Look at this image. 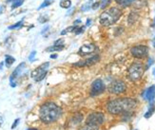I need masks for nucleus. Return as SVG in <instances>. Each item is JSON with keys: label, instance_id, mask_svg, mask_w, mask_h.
Segmentation results:
<instances>
[{"label": "nucleus", "instance_id": "1", "mask_svg": "<svg viewBox=\"0 0 155 130\" xmlns=\"http://www.w3.org/2000/svg\"><path fill=\"white\" fill-rule=\"evenodd\" d=\"M62 115V109L52 102L44 104L39 110V117L45 124H51L57 121Z\"/></svg>", "mask_w": 155, "mask_h": 130}, {"label": "nucleus", "instance_id": "2", "mask_svg": "<svg viewBox=\"0 0 155 130\" xmlns=\"http://www.w3.org/2000/svg\"><path fill=\"white\" fill-rule=\"evenodd\" d=\"M137 102L130 98H119L110 101L107 106V111L111 114H120L122 112L130 111L135 108Z\"/></svg>", "mask_w": 155, "mask_h": 130}, {"label": "nucleus", "instance_id": "3", "mask_svg": "<svg viewBox=\"0 0 155 130\" xmlns=\"http://www.w3.org/2000/svg\"><path fill=\"white\" fill-rule=\"evenodd\" d=\"M122 15V11H121L119 8H116V7H112V8L105 11L104 12H102V15H100V23L103 26H111L114 23H116L119 18Z\"/></svg>", "mask_w": 155, "mask_h": 130}, {"label": "nucleus", "instance_id": "4", "mask_svg": "<svg viewBox=\"0 0 155 130\" xmlns=\"http://www.w3.org/2000/svg\"><path fill=\"white\" fill-rule=\"evenodd\" d=\"M144 66L141 63H133L129 68V78L132 82L140 80L144 74Z\"/></svg>", "mask_w": 155, "mask_h": 130}, {"label": "nucleus", "instance_id": "5", "mask_svg": "<svg viewBox=\"0 0 155 130\" xmlns=\"http://www.w3.org/2000/svg\"><path fill=\"white\" fill-rule=\"evenodd\" d=\"M49 67H50V63H44L43 65L39 66L37 68H35V70L31 71V78L35 82L42 81L47 75V72H48V70H49Z\"/></svg>", "mask_w": 155, "mask_h": 130}, {"label": "nucleus", "instance_id": "6", "mask_svg": "<svg viewBox=\"0 0 155 130\" xmlns=\"http://www.w3.org/2000/svg\"><path fill=\"white\" fill-rule=\"evenodd\" d=\"M104 115L100 112L91 113L89 115V117L87 118V125H92V126H98L102 125L104 122Z\"/></svg>", "mask_w": 155, "mask_h": 130}, {"label": "nucleus", "instance_id": "7", "mask_svg": "<svg viewBox=\"0 0 155 130\" xmlns=\"http://www.w3.org/2000/svg\"><path fill=\"white\" fill-rule=\"evenodd\" d=\"M130 52L133 57L138 58V59H142L147 55V53H149V47L144 45L135 46L130 50Z\"/></svg>", "mask_w": 155, "mask_h": 130}, {"label": "nucleus", "instance_id": "8", "mask_svg": "<svg viewBox=\"0 0 155 130\" xmlns=\"http://www.w3.org/2000/svg\"><path fill=\"white\" fill-rule=\"evenodd\" d=\"M126 85L123 81H114L109 86V91L112 94H121L126 91Z\"/></svg>", "mask_w": 155, "mask_h": 130}, {"label": "nucleus", "instance_id": "9", "mask_svg": "<svg viewBox=\"0 0 155 130\" xmlns=\"http://www.w3.org/2000/svg\"><path fill=\"white\" fill-rule=\"evenodd\" d=\"M26 67V64L25 63H21L20 65L17 66V67L15 68L13 72L12 73L11 77H10V84H11V86L12 87H15L16 86V79L17 77H19L20 75H21L22 71L25 70Z\"/></svg>", "mask_w": 155, "mask_h": 130}, {"label": "nucleus", "instance_id": "10", "mask_svg": "<svg viewBox=\"0 0 155 130\" xmlns=\"http://www.w3.org/2000/svg\"><path fill=\"white\" fill-rule=\"evenodd\" d=\"M104 91H105V85L103 83V81L100 79L94 81L92 83L91 90V96H97V95L103 93Z\"/></svg>", "mask_w": 155, "mask_h": 130}, {"label": "nucleus", "instance_id": "11", "mask_svg": "<svg viewBox=\"0 0 155 130\" xmlns=\"http://www.w3.org/2000/svg\"><path fill=\"white\" fill-rule=\"evenodd\" d=\"M100 60V57L98 55H95V56H92L89 59L87 60H84V61H80L78 63H75L73 64L74 67H91L94 64H96L98 61Z\"/></svg>", "mask_w": 155, "mask_h": 130}, {"label": "nucleus", "instance_id": "12", "mask_svg": "<svg viewBox=\"0 0 155 130\" xmlns=\"http://www.w3.org/2000/svg\"><path fill=\"white\" fill-rule=\"evenodd\" d=\"M96 50V47L92 45V44H89V45H84L80 47V50L78 51L79 55L81 56H85V55H87V54H91L92 52H94Z\"/></svg>", "mask_w": 155, "mask_h": 130}, {"label": "nucleus", "instance_id": "13", "mask_svg": "<svg viewBox=\"0 0 155 130\" xmlns=\"http://www.w3.org/2000/svg\"><path fill=\"white\" fill-rule=\"evenodd\" d=\"M144 98L149 102H152L155 98V86H151L149 87L144 93Z\"/></svg>", "mask_w": 155, "mask_h": 130}, {"label": "nucleus", "instance_id": "14", "mask_svg": "<svg viewBox=\"0 0 155 130\" xmlns=\"http://www.w3.org/2000/svg\"><path fill=\"white\" fill-rule=\"evenodd\" d=\"M134 1H135V0H115V2L118 5H120L121 7H125V8L130 6L132 3H134Z\"/></svg>", "mask_w": 155, "mask_h": 130}, {"label": "nucleus", "instance_id": "15", "mask_svg": "<svg viewBox=\"0 0 155 130\" xmlns=\"http://www.w3.org/2000/svg\"><path fill=\"white\" fill-rule=\"evenodd\" d=\"M64 50V45L63 44L62 45H56V44H54L52 47H48V49H47L46 50L52 52V51H60V50Z\"/></svg>", "mask_w": 155, "mask_h": 130}, {"label": "nucleus", "instance_id": "16", "mask_svg": "<svg viewBox=\"0 0 155 130\" xmlns=\"http://www.w3.org/2000/svg\"><path fill=\"white\" fill-rule=\"evenodd\" d=\"M59 5L62 9H70L71 6V0H61Z\"/></svg>", "mask_w": 155, "mask_h": 130}, {"label": "nucleus", "instance_id": "17", "mask_svg": "<svg viewBox=\"0 0 155 130\" xmlns=\"http://www.w3.org/2000/svg\"><path fill=\"white\" fill-rule=\"evenodd\" d=\"M15 62V59L13 58L12 56L6 55V58H5V64H6L7 67H10Z\"/></svg>", "mask_w": 155, "mask_h": 130}, {"label": "nucleus", "instance_id": "18", "mask_svg": "<svg viewBox=\"0 0 155 130\" xmlns=\"http://www.w3.org/2000/svg\"><path fill=\"white\" fill-rule=\"evenodd\" d=\"M92 0H90L89 2H87L86 4H84L82 7H81V11H89L91 8V4H92Z\"/></svg>", "mask_w": 155, "mask_h": 130}, {"label": "nucleus", "instance_id": "19", "mask_svg": "<svg viewBox=\"0 0 155 130\" xmlns=\"http://www.w3.org/2000/svg\"><path fill=\"white\" fill-rule=\"evenodd\" d=\"M53 3V0H44L43 1V3L39 6V8H38V11L39 10H41V9H44V8H46V7H49L51 4H52Z\"/></svg>", "mask_w": 155, "mask_h": 130}, {"label": "nucleus", "instance_id": "20", "mask_svg": "<svg viewBox=\"0 0 155 130\" xmlns=\"http://www.w3.org/2000/svg\"><path fill=\"white\" fill-rule=\"evenodd\" d=\"M137 13L135 12H131L130 15H129V23L130 24H133L134 22L136 21V19H137Z\"/></svg>", "mask_w": 155, "mask_h": 130}, {"label": "nucleus", "instance_id": "21", "mask_svg": "<svg viewBox=\"0 0 155 130\" xmlns=\"http://www.w3.org/2000/svg\"><path fill=\"white\" fill-rule=\"evenodd\" d=\"M23 3H24V0H16V1H15L12 4V10H15V9L18 8V7H20Z\"/></svg>", "mask_w": 155, "mask_h": 130}, {"label": "nucleus", "instance_id": "22", "mask_svg": "<svg viewBox=\"0 0 155 130\" xmlns=\"http://www.w3.org/2000/svg\"><path fill=\"white\" fill-rule=\"evenodd\" d=\"M22 26H23V22H22V21H19V22L15 23V25L9 26V30H15V29H19V28H21Z\"/></svg>", "mask_w": 155, "mask_h": 130}, {"label": "nucleus", "instance_id": "23", "mask_svg": "<svg viewBox=\"0 0 155 130\" xmlns=\"http://www.w3.org/2000/svg\"><path fill=\"white\" fill-rule=\"evenodd\" d=\"M153 111H154V106H153V104L150 106V109L147 110V112L145 114V118H147V119H149L150 116L152 115V113H153Z\"/></svg>", "mask_w": 155, "mask_h": 130}, {"label": "nucleus", "instance_id": "24", "mask_svg": "<svg viewBox=\"0 0 155 130\" xmlns=\"http://www.w3.org/2000/svg\"><path fill=\"white\" fill-rule=\"evenodd\" d=\"M110 2H111V0H102V3H101V8L105 9Z\"/></svg>", "mask_w": 155, "mask_h": 130}, {"label": "nucleus", "instance_id": "25", "mask_svg": "<svg viewBox=\"0 0 155 130\" xmlns=\"http://www.w3.org/2000/svg\"><path fill=\"white\" fill-rule=\"evenodd\" d=\"M82 130H98L97 126H92V125H87V127L83 128Z\"/></svg>", "mask_w": 155, "mask_h": 130}, {"label": "nucleus", "instance_id": "26", "mask_svg": "<svg viewBox=\"0 0 155 130\" xmlns=\"http://www.w3.org/2000/svg\"><path fill=\"white\" fill-rule=\"evenodd\" d=\"M19 122H20V119H16V120L15 121V122H13V125H12V129H15V128L18 125Z\"/></svg>", "mask_w": 155, "mask_h": 130}, {"label": "nucleus", "instance_id": "27", "mask_svg": "<svg viewBox=\"0 0 155 130\" xmlns=\"http://www.w3.org/2000/svg\"><path fill=\"white\" fill-rule=\"evenodd\" d=\"M35 54H36V51L33 50V51L31 53V55L29 56V60H30V61H32V60H33V58H35Z\"/></svg>", "mask_w": 155, "mask_h": 130}, {"label": "nucleus", "instance_id": "28", "mask_svg": "<svg viewBox=\"0 0 155 130\" xmlns=\"http://www.w3.org/2000/svg\"><path fill=\"white\" fill-rule=\"evenodd\" d=\"M49 29H50V27H49V26H46L45 28H44V29L42 30V32H41V33H42V34H45L46 32H48Z\"/></svg>", "mask_w": 155, "mask_h": 130}, {"label": "nucleus", "instance_id": "29", "mask_svg": "<svg viewBox=\"0 0 155 130\" xmlns=\"http://www.w3.org/2000/svg\"><path fill=\"white\" fill-rule=\"evenodd\" d=\"M81 23H82V21H81L80 19H77V20H75L74 22H73V26H78V25H80Z\"/></svg>", "mask_w": 155, "mask_h": 130}, {"label": "nucleus", "instance_id": "30", "mask_svg": "<svg viewBox=\"0 0 155 130\" xmlns=\"http://www.w3.org/2000/svg\"><path fill=\"white\" fill-rule=\"evenodd\" d=\"M99 2H97V3H95L93 6H91V8L93 9V10H96V9H98V7H99Z\"/></svg>", "mask_w": 155, "mask_h": 130}, {"label": "nucleus", "instance_id": "31", "mask_svg": "<svg viewBox=\"0 0 155 130\" xmlns=\"http://www.w3.org/2000/svg\"><path fill=\"white\" fill-rule=\"evenodd\" d=\"M152 63H153V60H152V59H150V60H149V64H147V67H150Z\"/></svg>", "mask_w": 155, "mask_h": 130}, {"label": "nucleus", "instance_id": "32", "mask_svg": "<svg viewBox=\"0 0 155 130\" xmlns=\"http://www.w3.org/2000/svg\"><path fill=\"white\" fill-rule=\"evenodd\" d=\"M51 59H55V58H57V54H52V55H51Z\"/></svg>", "mask_w": 155, "mask_h": 130}, {"label": "nucleus", "instance_id": "33", "mask_svg": "<svg viewBox=\"0 0 155 130\" xmlns=\"http://www.w3.org/2000/svg\"><path fill=\"white\" fill-rule=\"evenodd\" d=\"M3 11H4V7L3 6H0V15L3 12Z\"/></svg>", "mask_w": 155, "mask_h": 130}, {"label": "nucleus", "instance_id": "34", "mask_svg": "<svg viewBox=\"0 0 155 130\" xmlns=\"http://www.w3.org/2000/svg\"><path fill=\"white\" fill-rule=\"evenodd\" d=\"M91 19H87V26H90L91 25Z\"/></svg>", "mask_w": 155, "mask_h": 130}, {"label": "nucleus", "instance_id": "35", "mask_svg": "<svg viewBox=\"0 0 155 130\" xmlns=\"http://www.w3.org/2000/svg\"><path fill=\"white\" fill-rule=\"evenodd\" d=\"M3 124V118L0 117V126H1V125Z\"/></svg>", "mask_w": 155, "mask_h": 130}, {"label": "nucleus", "instance_id": "36", "mask_svg": "<svg viewBox=\"0 0 155 130\" xmlns=\"http://www.w3.org/2000/svg\"><path fill=\"white\" fill-rule=\"evenodd\" d=\"M3 65H4V63H3V62H2V63H0V70H2Z\"/></svg>", "mask_w": 155, "mask_h": 130}, {"label": "nucleus", "instance_id": "37", "mask_svg": "<svg viewBox=\"0 0 155 130\" xmlns=\"http://www.w3.org/2000/svg\"><path fill=\"white\" fill-rule=\"evenodd\" d=\"M15 1H16V0H7V2H15Z\"/></svg>", "mask_w": 155, "mask_h": 130}, {"label": "nucleus", "instance_id": "38", "mask_svg": "<svg viewBox=\"0 0 155 130\" xmlns=\"http://www.w3.org/2000/svg\"><path fill=\"white\" fill-rule=\"evenodd\" d=\"M152 44H153V47H155V37H154V39H153V41H152Z\"/></svg>", "mask_w": 155, "mask_h": 130}, {"label": "nucleus", "instance_id": "39", "mask_svg": "<svg viewBox=\"0 0 155 130\" xmlns=\"http://www.w3.org/2000/svg\"><path fill=\"white\" fill-rule=\"evenodd\" d=\"M27 130H38L37 128H28Z\"/></svg>", "mask_w": 155, "mask_h": 130}, {"label": "nucleus", "instance_id": "40", "mask_svg": "<svg viewBox=\"0 0 155 130\" xmlns=\"http://www.w3.org/2000/svg\"><path fill=\"white\" fill-rule=\"evenodd\" d=\"M153 26H155V19H154V24H153Z\"/></svg>", "mask_w": 155, "mask_h": 130}, {"label": "nucleus", "instance_id": "41", "mask_svg": "<svg viewBox=\"0 0 155 130\" xmlns=\"http://www.w3.org/2000/svg\"><path fill=\"white\" fill-rule=\"evenodd\" d=\"M153 73H154V75H155V70H154V71H153Z\"/></svg>", "mask_w": 155, "mask_h": 130}]
</instances>
